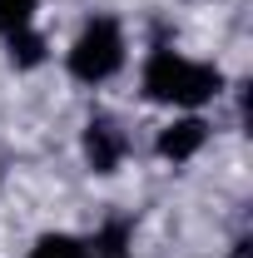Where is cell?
<instances>
[{"instance_id": "6da1fadb", "label": "cell", "mask_w": 253, "mask_h": 258, "mask_svg": "<svg viewBox=\"0 0 253 258\" xmlns=\"http://www.w3.org/2000/svg\"><path fill=\"white\" fill-rule=\"evenodd\" d=\"M223 90V70L219 64L189 60L169 45H159L154 55L144 60V95L154 104H174V109H199Z\"/></svg>"}, {"instance_id": "7a4b0ae2", "label": "cell", "mask_w": 253, "mask_h": 258, "mask_svg": "<svg viewBox=\"0 0 253 258\" xmlns=\"http://www.w3.org/2000/svg\"><path fill=\"white\" fill-rule=\"evenodd\" d=\"M65 64H70V75H75L80 85H104V80H114V75L124 70V30H119V20L95 15L85 30L75 35Z\"/></svg>"}, {"instance_id": "3957f363", "label": "cell", "mask_w": 253, "mask_h": 258, "mask_svg": "<svg viewBox=\"0 0 253 258\" xmlns=\"http://www.w3.org/2000/svg\"><path fill=\"white\" fill-rule=\"evenodd\" d=\"M124 149H129V139H124V129L114 124L109 114H95V119L85 124V164H90L95 174H114V169L124 164Z\"/></svg>"}, {"instance_id": "277c9868", "label": "cell", "mask_w": 253, "mask_h": 258, "mask_svg": "<svg viewBox=\"0 0 253 258\" xmlns=\"http://www.w3.org/2000/svg\"><path fill=\"white\" fill-rule=\"evenodd\" d=\"M209 144V119H199V114H184V119H174V124L159 129V159L169 164H189L199 149Z\"/></svg>"}, {"instance_id": "5b68a950", "label": "cell", "mask_w": 253, "mask_h": 258, "mask_svg": "<svg viewBox=\"0 0 253 258\" xmlns=\"http://www.w3.org/2000/svg\"><path fill=\"white\" fill-rule=\"evenodd\" d=\"M5 40H10V64H15V70H35V64H45V35L35 30V25L5 35Z\"/></svg>"}, {"instance_id": "8992f818", "label": "cell", "mask_w": 253, "mask_h": 258, "mask_svg": "<svg viewBox=\"0 0 253 258\" xmlns=\"http://www.w3.org/2000/svg\"><path fill=\"white\" fill-rule=\"evenodd\" d=\"M30 258H90V243L75 233H40Z\"/></svg>"}, {"instance_id": "52a82bcc", "label": "cell", "mask_w": 253, "mask_h": 258, "mask_svg": "<svg viewBox=\"0 0 253 258\" xmlns=\"http://www.w3.org/2000/svg\"><path fill=\"white\" fill-rule=\"evenodd\" d=\"M85 243H90V258H119L129 248V224L114 219V224H104L95 238H85Z\"/></svg>"}, {"instance_id": "ba28073f", "label": "cell", "mask_w": 253, "mask_h": 258, "mask_svg": "<svg viewBox=\"0 0 253 258\" xmlns=\"http://www.w3.org/2000/svg\"><path fill=\"white\" fill-rule=\"evenodd\" d=\"M35 5L40 0H0V35H15L35 20Z\"/></svg>"}, {"instance_id": "9c48e42d", "label": "cell", "mask_w": 253, "mask_h": 258, "mask_svg": "<svg viewBox=\"0 0 253 258\" xmlns=\"http://www.w3.org/2000/svg\"><path fill=\"white\" fill-rule=\"evenodd\" d=\"M119 258H129V253H119Z\"/></svg>"}]
</instances>
